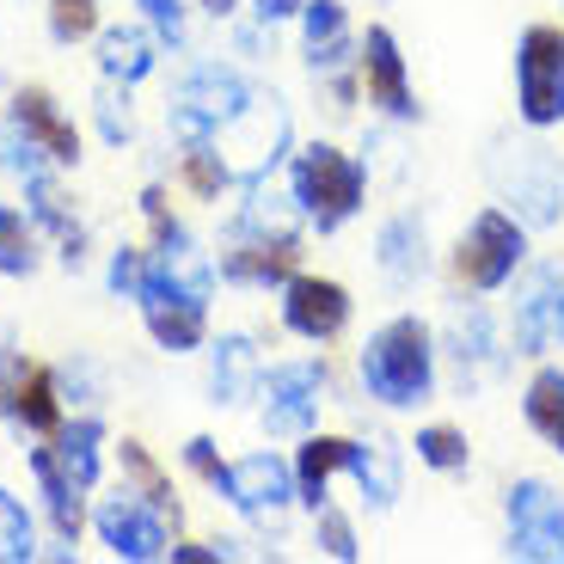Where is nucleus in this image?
<instances>
[{"mask_svg":"<svg viewBox=\"0 0 564 564\" xmlns=\"http://www.w3.org/2000/svg\"><path fill=\"white\" fill-rule=\"evenodd\" d=\"M215 270L227 282H246V289H282L301 270V234H252V227H234V240L215 258Z\"/></svg>","mask_w":564,"mask_h":564,"instance_id":"nucleus-16","label":"nucleus"},{"mask_svg":"<svg viewBox=\"0 0 564 564\" xmlns=\"http://www.w3.org/2000/svg\"><path fill=\"white\" fill-rule=\"evenodd\" d=\"M234 7H240V0H203V13H215V19H227Z\"/></svg>","mask_w":564,"mask_h":564,"instance_id":"nucleus-39","label":"nucleus"},{"mask_svg":"<svg viewBox=\"0 0 564 564\" xmlns=\"http://www.w3.org/2000/svg\"><path fill=\"white\" fill-rule=\"evenodd\" d=\"M264 381V362H258V344L246 332L215 344V362H209V387H215V405H240V399L258 393Z\"/></svg>","mask_w":564,"mask_h":564,"instance_id":"nucleus-22","label":"nucleus"},{"mask_svg":"<svg viewBox=\"0 0 564 564\" xmlns=\"http://www.w3.org/2000/svg\"><path fill=\"white\" fill-rule=\"evenodd\" d=\"M325 362H276L264 368V381H258V417H264L270 436H307L313 423H319V405H325Z\"/></svg>","mask_w":564,"mask_h":564,"instance_id":"nucleus-10","label":"nucleus"},{"mask_svg":"<svg viewBox=\"0 0 564 564\" xmlns=\"http://www.w3.org/2000/svg\"><path fill=\"white\" fill-rule=\"evenodd\" d=\"M172 558H178V564H221L227 558V540H221V546H172Z\"/></svg>","mask_w":564,"mask_h":564,"instance_id":"nucleus-38","label":"nucleus"},{"mask_svg":"<svg viewBox=\"0 0 564 564\" xmlns=\"http://www.w3.org/2000/svg\"><path fill=\"white\" fill-rule=\"evenodd\" d=\"M99 129H105L111 148H117V141H129V129H135V123H129V99H117V80L99 93Z\"/></svg>","mask_w":564,"mask_h":564,"instance_id":"nucleus-35","label":"nucleus"},{"mask_svg":"<svg viewBox=\"0 0 564 564\" xmlns=\"http://www.w3.org/2000/svg\"><path fill=\"white\" fill-rule=\"evenodd\" d=\"M313 534H319V552H325V558H338V564H356V558H362L356 522L344 516L338 503H319V509H313Z\"/></svg>","mask_w":564,"mask_h":564,"instance_id":"nucleus-29","label":"nucleus"},{"mask_svg":"<svg viewBox=\"0 0 564 564\" xmlns=\"http://www.w3.org/2000/svg\"><path fill=\"white\" fill-rule=\"evenodd\" d=\"M25 197H31V221H37L43 234H56L62 264H74V270H80V258H86V227L74 221L68 197H62V184L50 178V172H37V178H25Z\"/></svg>","mask_w":564,"mask_h":564,"instance_id":"nucleus-20","label":"nucleus"},{"mask_svg":"<svg viewBox=\"0 0 564 564\" xmlns=\"http://www.w3.org/2000/svg\"><path fill=\"white\" fill-rule=\"evenodd\" d=\"M99 442H105V423L99 417H74V423H62V430H56V454H62L68 479L80 485V491L99 485Z\"/></svg>","mask_w":564,"mask_h":564,"instance_id":"nucleus-25","label":"nucleus"},{"mask_svg":"<svg viewBox=\"0 0 564 564\" xmlns=\"http://www.w3.org/2000/svg\"><path fill=\"white\" fill-rule=\"evenodd\" d=\"M509 344L516 356H546L564 344V264H522L516 307H509Z\"/></svg>","mask_w":564,"mask_h":564,"instance_id":"nucleus-11","label":"nucleus"},{"mask_svg":"<svg viewBox=\"0 0 564 564\" xmlns=\"http://www.w3.org/2000/svg\"><path fill=\"white\" fill-rule=\"evenodd\" d=\"M448 264H454V282H460V289L497 295V289H509L528 264V221L509 215V209H479L460 227Z\"/></svg>","mask_w":564,"mask_h":564,"instance_id":"nucleus-3","label":"nucleus"},{"mask_svg":"<svg viewBox=\"0 0 564 564\" xmlns=\"http://www.w3.org/2000/svg\"><path fill=\"white\" fill-rule=\"evenodd\" d=\"M436 332L417 319V313H399L381 332H368L362 356H356V375H362L368 399L387 411H411L436 393Z\"/></svg>","mask_w":564,"mask_h":564,"instance_id":"nucleus-1","label":"nucleus"},{"mask_svg":"<svg viewBox=\"0 0 564 564\" xmlns=\"http://www.w3.org/2000/svg\"><path fill=\"white\" fill-rule=\"evenodd\" d=\"M160 43H184V0H135Z\"/></svg>","mask_w":564,"mask_h":564,"instance_id":"nucleus-34","label":"nucleus"},{"mask_svg":"<svg viewBox=\"0 0 564 564\" xmlns=\"http://www.w3.org/2000/svg\"><path fill=\"white\" fill-rule=\"evenodd\" d=\"M356 68H362V93L368 105L393 123H417V93H411V68H405V50L387 25H368L362 43H356Z\"/></svg>","mask_w":564,"mask_h":564,"instance_id":"nucleus-13","label":"nucleus"},{"mask_svg":"<svg viewBox=\"0 0 564 564\" xmlns=\"http://www.w3.org/2000/svg\"><path fill=\"white\" fill-rule=\"evenodd\" d=\"M141 282H148V252H141V246H117L111 252V295L135 301Z\"/></svg>","mask_w":564,"mask_h":564,"instance_id":"nucleus-33","label":"nucleus"},{"mask_svg":"<svg viewBox=\"0 0 564 564\" xmlns=\"http://www.w3.org/2000/svg\"><path fill=\"white\" fill-rule=\"evenodd\" d=\"M356 31H350V13H344V0H307L301 7V56H307L313 80L332 86V111H350L356 105Z\"/></svg>","mask_w":564,"mask_h":564,"instance_id":"nucleus-5","label":"nucleus"},{"mask_svg":"<svg viewBox=\"0 0 564 564\" xmlns=\"http://www.w3.org/2000/svg\"><path fill=\"white\" fill-rule=\"evenodd\" d=\"M31 473H37V491H43V509H50V522H56L62 540H80V485L68 479V466H62L56 448H31Z\"/></svg>","mask_w":564,"mask_h":564,"instance_id":"nucleus-23","label":"nucleus"},{"mask_svg":"<svg viewBox=\"0 0 564 564\" xmlns=\"http://www.w3.org/2000/svg\"><path fill=\"white\" fill-rule=\"evenodd\" d=\"M31 270H37V221L0 203V276H31Z\"/></svg>","mask_w":564,"mask_h":564,"instance_id":"nucleus-27","label":"nucleus"},{"mask_svg":"<svg viewBox=\"0 0 564 564\" xmlns=\"http://www.w3.org/2000/svg\"><path fill=\"white\" fill-rule=\"evenodd\" d=\"M50 31L62 43H80L99 31V0H50Z\"/></svg>","mask_w":564,"mask_h":564,"instance_id":"nucleus-32","label":"nucleus"},{"mask_svg":"<svg viewBox=\"0 0 564 564\" xmlns=\"http://www.w3.org/2000/svg\"><path fill=\"white\" fill-rule=\"evenodd\" d=\"M411 448H417V460L430 466V473H466V466H473V442H466V430H454V423H423Z\"/></svg>","mask_w":564,"mask_h":564,"instance_id":"nucleus-28","label":"nucleus"},{"mask_svg":"<svg viewBox=\"0 0 564 564\" xmlns=\"http://www.w3.org/2000/svg\"><path fill=\"white\" fill-rule=\"evenodd\" d=\"M282 325L307 344H332L350 325V289L338 276H313V270H295L282 282Z\"/></svg>","mask_w":564,"mask_h":564,"instance_id":"nucleus-15","label":"nucleus"},{"mask_svg":"<svg viewBox=\"0 0 564 564\" xmlns=\"http://www.w3.org/2000/svg\"><path fill=\"white\" fill-rule=\"evenodd\" d=\"M522 417L540 442H552V454H564V368H540L522 393Z\"/></svg>","mask_w":564,"mask_h":564,"instance_id":"nucleus-24","label":"nucleus"},{"mask_svg":"<svg viewBox=\"0 0 564 564\" xmlns=\"http://www.w3.org/2000/svg\"><path fill=\"white\" fill-rule=\"evenodd\" d=\"M301 7H307V0H252V13L264 19V25H282V19H301Z\"/></svg>","mask_w":564,"mask_h":564,"instance_id":"nucleus-37","label":"nucleus"},{"mask_svg":"<svg viewBox=\"0 0 564 564\" xmlns=\"http://www.w3.org/2000/svg\"><path fill=\"white\" fill-rule=\"evenodd\" d=\"M117 454H123V479H129V491L148 497V503H160V509L172 516V522H178V516H184V509H178V491H172V479L154 466V454L141 448V442H123Z\"/></svg>","mask_w":564,"mask_h":564,"instance_id":"nucleus-26","label":"nucleus"},{"mask_svg":"<svg viewBox=\"0 0 564 564\" xmlns=\"http://www.w3.org/2000/svg\"><path fill=\"white\" fill-rule=\"evenodd\" d=\"M448 356H454V375H460V387H479L485 375H497V368H503L509 350L497 344L491 313L466 307V313H454V325H448Z\"/></svg>","mask_w":564,"mask_h":564,"instance_id":"nucleus-18","label":"nucleus"},{"mask_svg":"<svg viewBox=\"0 0 564 564\" xmlns=\"http://www.w3.org/2000/svg\"><path fill=\"white\" fill-rule=\"evenodd\" d=\"M497 184L528 227L564 221V166L546 148H516V160H497Z\"/></svg>","mask_w":564,"mask_h":564,"instance_id":"nucleus-14","label":"nucleus"},{"mask_svg":"<svg viewBox=\"0 0 564 564\" xmlns=\"http://www.w3.org/2000/svg\"><path fill=\"white\" fill-rule=\"evenodd\" d=\"M184 460H191V473H197L203 485H209L215 473H221V466H227L221 454H215V442H209V436H191V442H184Z\"/></svg>","mask_w":564,"mask_h":564,"instance_id":"nucleus-36","label":"nucleus"},{"mask_svg":"<svg viewBox=\"0 0 564 564\" xmlns=\"http://www.w3.org/2000/svg\"><path fill=\"white\" fill-rule=\"evenodd\" d=\"M503 552L522 564H564V497L546 479H516L503 491Z\"/></svg>","mask_w":564,"mask_h":564,"instance_id":"nucleus-7","label":"nucleus"},{"mask_svg":"<svg viewBox=\"0 0 564 564\" xmlns=\"http://www.w3.org/2000/svg\"><path fill=\"white\" fill-rule=\"evenodd\" d=\"M135 301H141V319H148V332H154L160 350L184 356V350H197V344L209 338V295L172 282L154 258H148V282H141Z\"/></svg>","mask_w":564,"mask_h":564,"instance_id":"nucleus-9","label":"nucleus"},{"mask_svg":"<svg viewBox=\"0 0 564 564\" xmlns=\"http://www.w3.org/2000/svg\"><path fill=\"white\" fill-rule=\"evenodd\" d=\"M154 62H160L154 25H148V31H141V25H111V31H99V74H105V80L135 86V80H148V74H154Z\"/></svg>","mask_w":564,"mask_h":564,"instance_id":"nucleus-19","label":"nucleus"},{"mask_svg":"<svg viewBox=\"0 0 564 564\" xmlns=\"http://www.w3.org/2000/svg\"><path fill=\"white\" fill-rule=\"evenodd\" d=\"M37 558V534H31V516L19 497L0 491V564H25Z\"/></svg>","mask_w":564,"mask_h":564,"instance_id":"nucleus-31","label":"nucleus"},{"mask_svg":"<svg viewBox=\"0 0 564 564\" xmlns=\"http://www.w3.org/2000/svg\"><path fill=\"white\" fill-rule=\"evenodd\" d=\"M93 528H99V540L111 546V558H129V564H154V558H172V516L160 503H148V497H135L123 485L117 497H105L99 509H93Z\"/></svg>","mask_w":564,"mask_h":564,"instance_id":"nucleus-8","label":"nucleus"},{"mask_svg":"<svg viewBox=\"0 0 564 564\" xmlns=\"http://www.w3.org/2000/svg\"><path fill=\"white\" fill-rule=\"evenodd\" d=\"M184 184H191L197 197H221L227 184H240V178H234V166L221 160V148L203 141V148H184Z\"/></svg>","mask_w":564,"mask_h":564,"instance_id":"nucleus-30","label":"nucleus"},{"mask_svg":"<svg viewBox=\"0 0 564 564\" xmlns=\"http://www.w3.org/2000/svg\"><path fill=\"white\" fill-rule=\"evenodd\" d=\"M7 123H19V135L37 148L50 166H80V129L68 123V117L56 111V99L43 93V86H25V93H13V111H7Z\"/></svg>","mask_w":564,"mask_h":564,"instance_id":"nucleus-17","label":"nucleus"},{"mask_svg":"<svg viewBox=\"0 0 564 564\" xmlns=\"http://www.w3.org/2000/svg\"><path fill=\"white\" fill-rule=\"evenodd\" d=\"M375 264H381L387 282H417L423 270H430V240H423L417 215H393V221H381V234H375Z\"/></svg>","mask_w":564,"mask_h":564,"instance_id":"nucleus-21","label":"nucleus"},{"mask_svg":"<svg viewBox=\"0 0 564 564\" xmlns=\"http://www.w3.org/2000/svg\"><path fill=\"white\" fill-rule=\"evenodd\" d=\"M209 491H221V503H234L252 522H276L295 503V466L282 454H240L209 479Z\"/></svg>","mask_w":564,"mask_h":564,"instance_id":"nucleus-12","label":"nucleus"},{"mask_svg":"<svg viewBox=\"0 0 564 564\" xmlns=\"http://www.w3.org/2000/svg\"><path fill=\"white\" fill-rule=\"evenodd\" d=\"M258 99V86H246L234 68H215V62H203V68L184 74V86L172 93L166 105V129L184 141V148H203V141H215L234 117L246 111V105Z\"/></svg>","mask_w":564,"mask_h":564,"instance_id":"nucleus-4","label":"nucleus"},{"mask_svg":"<svg viewBox=\"0 0 564 564\" xmlns=\"http://www.w3.org/2000/svg\"><path fill=\"white\" fill-rule=\"evenodd\" d=\"M289 191H295L301 221L319 227V234H338L344 221H356V209L368 197V166L344 148H332V141H307L289 166Z\"/></svg>","mask_w":564,"mask_h":564,"instance_id":"nucleus-2","label":"nucleus"},{"mask_svg":"<svg viewBox=\"0 0 564 564\" xmlns=\"http://www.w3.org/2000/svg\"><path fill=\"white\" fill-rule=\"evenodd\" d=\"M516 117L528 129L564 123V25H528L516 43Z\"/></svg>","mask_w":564,"mask_h":564,"instance_id":"nucleus-6","label":"nucleus"}]
</instances>
